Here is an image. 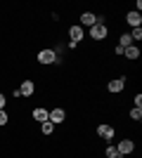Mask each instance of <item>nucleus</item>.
<instances>
[{"label": "nucleus", "instance_id": "nucleus-12", "mask_svg": "<svg viewBox=\"0 0 142 158\" xmlns=\"http://www.w3.org/2000/svg\"><path fill=\"white\" fill-rule=\"evenodd\" d=\"M81 24H83V26H95V24H97V19H95V14L85 12V14L81 17Z\"/></svg>", "mask_w": 142, "mask_h": 158}, {"label": "nucleus", "instance_id": "nucleus-7", "mask_svg": "<svg viewBox=\"0 0 142 158\" xmlns=\"http://www.w3.org/2000/svg\"><path fill=\"white\" fill-rule=\"evenodd\" d=\"M33 83H31V80H24V83H21V87H19V94H24V97H31V94H33Z\"/></svg>", "mask_w": 142, "mask_h": 158}, {"label": "nucleus", "instance_id": "nucleus-15", "mask_svg": "<svg viewBox=\"0 0 142 158\" xmlns=\"http://www.w3.org/2000/svg\"><path fill=\"white\" fill-rule=\"evenodd\" d=\"M107 158H121V153L116 151V146H107Z\"/></svg>", "mask_w": 142, "mask_h": 158}, {"label": "nucleus", "instance_id": "nucleus-4", "mask_svg": "<svg viewBox=\"0 0 142 158\" xmlns=\"http://www.w3.org/2000/svg\"><path fill=\"white\" fill-rule=\"evenodd\" d=\"M69 35H71V43L78 45V43L83 40V28L81 26H71V28H69Z\"/></svg>", "mask_w": 142, "mask_h": 158}, {"label": "nucleus", "instance_id": "nucleus-2", "mask_svg": "<svg viewBox=\"0 0 142 158\" xmlns=\"http://www.w3.org/2000/svg\"><path fill=\"white\" fill-rule=\"evenodd\" d=\"M38 61H41V64H54V61H57V54H54L52 50H41V52H38Z\"/></svg>", "mask_w": 142, "mask_h": 158}, {"label": "nucleus", "instance_id": "nucleus-3", "mask_svg": "<svg viewBox=\"0 0 142 158\" xmlns=\"http://www.w3.org/2000/svg\"><path fill=\"white\" fill-rule=\"evenodd\" d=\"M67 118V113H64V109H52V111H50V123H62V120Z\"/></svg>", "mask_w": 142, "mask_h": 158}, {"label": "nucleus", "instance_id": "nucleus-17", "mask_svg": "<svg viewBox=\"0 0 142 158\" xmlns=\"http://www.w3.org/2000/svg\"><path fill=\"white\" fill-rule=\"evenodd\" d=\"M128 45H133V40H130V35L126 33V35H121V47H128Z\"/></svg>", "mask_w": 142, "mask_h": 158}, {"label": "nucleus", "instance_id": "nucleus-14", "mask_svg": "<svg viewBox=\"0 0 142 158\" xmlns=\"http://www.w3.org/2000/svg\"><path fill=\"white\" fill-rule=\"evenodd\" d=\"M130 118H133V120H142V109H140V106H135V109L130 111Z\"/></svg>", "mask_w": 142, "mask_h": 158}, {"label": "nucleus", "instance_id": "nucleus-11", "mask_svg": "<svg viewBox=\"0 0 142 158\" xmlns=\"http://www.w3.org/2000/svg\"><path fill=\"white\" fill-rule=\"evenodd\" d=\"M123 85H126V80H123V78L111 80V83H109V92H121V90H123Z\"/></svg>", "mask_w": 142, "mask_h": 158}, {"label": "nucleus", "instance_id": "nucleus-10", "mask_svg": "<svg viewBox=\"0 0 142 158\" xmlns=\"http://www.w3.org/2000/svg\"><path fill=\"white\" fill-rule=\"evenodd\" d=\"M33 118L41 120V123H45V120L50 118V111H45V109H33Z\"/></svg>", "mask_w": 142, "mask_h": 158}, {"label": "nucleus", "instance_id": "nucleus-13", "mask_svg": "<svg viewBox=\"0 0 142 158\" xmlns=\"http://www.w3.org/2000/svg\"><path fill=\"white\" fill-rule=\"evenodd\" d=\"M41 125H43V135H52V130H54V123L45 120V123H41Z\"/></svg>", "mask_w": 142, "mask_h": 158}, {"label": "nucleus", "instance_id": "nucleus-5", "mask_svg": "<svg viewBox=\"0 0 142 158\" xmlns=\"http://www.w3.org/2000/svg\"><path fill=\"white\" fill-rule=\"evenodd\" d=\"M126 21H128V24H130L133 28H140V24H142V17H140V12H128Z\"/></svg>", "mask_w": 142, "mask_h": 158}, {"label": "nucleus", "instance_id": "nucleus-6", "mask_svg": "<svg viewBox=\"0 0 142 158\" xmlns=\"http://www.w3.org/2000/svg\"><path fill=\"white\" fill-rule=\"evenodd\" d=\"M116 151L121 153V156L130 153V151H133V142H130V139H121V142H118V149H116Z\"/></svg>", "mask_w": 142, "mask_h": 158}, {"label": "nucleus", "instance_id": "nucleus-16", "mask_svg": "<svg viewBox=\"0 0 142 158\" xmlns=\"http://www.w3.org/2000/svg\"><path fill=\"white\" fill-rule=\"evenodd\" d=\"M130 40H142V28H133V33H130Z\"/></svg>", "mask_w": 142, "mask_h": 158}, {"label": "nucleus", "instance_id": "nucleus-18", "mask_svg": "<svg viewBox=\"0 0 142 158\" xmlns=\"http://www.w3.org/2000/svg\"><path fill=\"white\" fill-rule=\"evenodd\" d=\"M7 123V113H5V109H2V111H0V125H5Z\"/></svg>", "mask_w": 142, "mask_h": 158}, {"label": "nucleus", "instance_id": "nucleus-8", "mask_svg": "<svg viewBox=\"0 0 142 158\" xmlns=\"http://www.w3.org/2000/svg\"><path fill=\"white\" fill-rule=\"evenodd\" d=\"M97 135L104 137V139H111V137H114V127H111V125H100V127H97Z\"/></svg>", "mask_w": 142, "mask_h": 158}, {"label": "nucleus", "instance_id": "nucleus-9", "mask_svg": "<svg viewBox=\"0 0 142 158\" xmlns=\"http://www.w3.org/2000/svg\"><path fill=\"white\" fill-rule=\"evenodd\" d=\"M123 54H126L128 59H137V57H140V50H137V45H128L123 50Z\"/></svg>", "mask_w": 142, "mask_h": 158}, {"label": "nucleus", "instance_id": "nucleus-19", "mask_svg": "<svg viewBox=\"0 0 142 158\" xmlns=\"http://www.w3.org/2000/svg\"><path fill=\"white\" fill-rule=\"evenodd\" d=\"M5 109V94H0V111Z\"/></svg>", "mask_w": 142, "mask_h": 158}, {"label": "nucleus", "instance_id": "nucleus-1", "mask_svg": "<svg viewBox=\"0 0 142 158\" xmlns=\"http://www.w3.org/2000/svg\"><path fill=\"white\" fill-rule=\"evenodd\" d=\"M90 35H93L95 40H102V38H107V26H102V21H97L95 26H90Z\"/></svg>", "mask_w": 142, "mask_h": 158}]
</instances>
